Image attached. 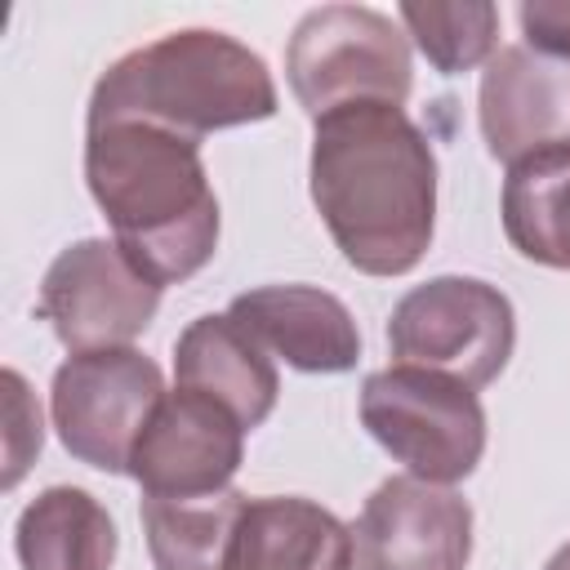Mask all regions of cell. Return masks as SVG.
Segmentation results:
<instances>
[{"instance_id": "6da1fadb", "label": "cell", "mask_w": 570, "mask_h": 570, "mask_svg": "<svg viewBox=\"0 0 570 570\" xmlns=\"http://www.w3.org/2000/svg\"><path fill=\"white\" fill-rule=\"evenodd\" d=\"M312 205L365 276H405L436 227L432 138L392 102H352L312 120Z\"/></svg>"}, {"instance_id": "7a4b0ae2", "label": "cell", "mask_w": 570, "mask_h": 570, "mask_svg": "<svg viewBox=\"0 0 570 570\" xmlns=\"http://www.w3.org/2000/svg\"><path fill=\"white\" fill-rule=\"evenodd\" d=\"M85 183L120 254L160 289L214 258L218 196L200 142L147 120L85 125Z\"/></svg>"}, {"instance_id": "3957f363", "label": "cell", "mask_w": 570, "mask_h": 570, "mask_svg": "<svg viewBox=\"0 0 570 570\" xmlns=\"http://www.w3.org/2000/svg\"><path fill=\"white\" fill-rule=\"evenodd\" d=\"M276 102V80L249 45L214 27H183L116 58L89 94L85 125L147 120L200 142L218 129L272 120Z\"/></svg>"}, {"instance_id": "277c9868", "label": "cell", "mask_w": 570, "mask_h": 570, "mask_svg": "<svg viewBox=\"0 0 570 570\" xmlns=\"http://www.w3.org/2000/svg\"><path fill=\"white\" fill-rule=\"evenodd\" d=\"M285 80L312 120L352 102L401 107L414 85L410 36L370 4L307 9L285 45Z\"/></svg>"}, {"instance_id": "5b68a950", "label": "cell", "mask_w": 570, "mask_h": 570, "mask_svg": "<svg viewBox=\"0 0 570 570\" xmlns=\"http://www.w3.org/2000/svg\"><path fill=\"white\" fill-rule=\"evenodd\" d=\"M361 428L419 481L454 485L485 454L481 396L419 365H387L361 383Z\"/></svg>"}, {"instance_id": "8992f818", "label": "cell", "mask_w": 570, "mask_h": 570, "mask_svg": "<svg viewBox=\"0 0 570 570\" xmlns=\"http://www.w3.org/2000/svg\"><path fill=\"white\" fill-rule=\"evenodd\" d=\"M392 365H419L468 383H494L517 347L512 298L481 276H432L387 316Z\"/></svg>"}, {"instance_id": "52a82bcc", "label": "cell", "mask_w": 570, "mask_h": 570, "mask_svg": "<svg viewBox=\"0 0 570 570\" xmlns=\"http://www.w3.org/2000/svg\"><path fill=\"white\" fill-rule=\"evenodd\" d=\"M165 396L160 365L138 347L71 352L53 370L49 414L62 450L98 472L129 476L134 445Z\"/></svg>"}, {"instance_id": "ba28073f", "label": "cell", "mask_w": 570, "mask_h": 570, "mask_svg": "<svg viewBox=\"0 0 570 570\" xmlns=\"http://www.w3.org/2000/svg\"><path fill=\"white\" fill-rule=\"evenodd\" d=\"M160 285L147 281L116 240L85 236L45 267L36 316L49 321L67 352L129 347L156 316Z\"/></svg>"}, {"instance_id": "9c48e42d", "label": "cell", "mask_w": 570, "mask_h": 570, "mask_svg": "<svg viewBox=\"0 0 570 570\" xmlns=\"http://www.w3.org/2000/svg\"><path fill=\"white\" fill-rule=\"evenodd\" d=\"M468 557V499L410 472L387 476L352 521V570H463Z\"/></svg>"}, {"instance_id": "30bf717a", "label": "cell", "mask_w": 570, "mask_h": 570, "mask_svg": "<svg viewBox=\"0 0 570 570\" xmlns=\"http://www.w3.org/2000/svg\"><path fill=\"white\" fill-rule=\"evenodd\" d=\"M240 459L245 423L218 401L174 387L151 410L134 445L129 476L138 481L142 499H196L227 490Z\"/></svg>"}, {"instance_id": "8fae6325", "label": "cell", "mask_w": 570, "mask_h": 570, "mask_svg": "<svg viewBox=\"0 0 570 570\" xmlns=\"http://www.w3.org/2000/svg\"><path fill=\"white\" fill-rule=\"evenodd\" d=\"M485 151L503 165L570 147V62L530 45H503L476 89Z\"/></svg>"}, {"instance_id": "7c38bea8", "label": "cell", "mask_w": 570, "mask_h": 570, "mask_svg": "<svg viewBox=\"0 0 570 570\" xmlns=\"http://www.w3.org/2000/svg\"><path fill=\"white\" fill-rule=\"evenodd\" d=\"M227 316L298 374H347L361 361V330L347 303L321 285H258L236 294Z\"/></svg>"}, {"instance_id": "4fadbf2b", "label": "cell", "mask_w": 570, "mask_h": 570, "mask_svg": "<svg viewBox=\"0 0 570 570\" xmlns=\"http://www.w3.org/2000/svg\"><path fill=\"white\" fill-rule=\"evenodd\" d=\"M174 379H178V387L200 392V396L218 401L223 410H232L245 423V432L267 423V414L276 410V396H281L272 356L227 312L196 316L178 334Z\"/></svg>"}, {"instance_id": "5bb4252c", "label": "cell", "mask_w": 570, "mask_h": 570, "mask_svg": "<svg viewBox=\"0 0 570 570\" xmlns=\"http://www.w3.org/2000/svg\"><path fill=\"white\" fill-rule=\"evenodd\" d=\"M232 570H352V525L303 494H258L240 512Z\"/></svg>"}, {"instance_id": "9a60e30c", "label": "cell", "mask_w": 570, "mask_h": 570, "mask_svg": "<svg viewBox=\"0 0 570 570\" xmlns=\"http://www.w3.org/2000/svg\"><path fill=\"white\" fill-rule=\"evenodd\" d=\"M13 552L22 570H111L120 534L89 490L49 485L18 512Z\"/></svg>"}, {"instance_id": "2e32d148", "label": "cell", "mask_w": 570, "mask_h": 570, "mask_svg": "<svg viewBox=\"0 0 570 570\" xmlns=\"http://www.w3.org/2000/svg\"><path fill=\"white\" fill-rule=\"evenodd\" d=\"M499 214L521 258L570 272V147L508 165Z\"/></svg>"}, {"instance_id": "e0dca14e", "label": "cell", "mask_w": 570, "mask_h": 570, "mask_svg": "<svg viewBox=\"0 0 570 570\" xmlns=\"http://www.w3.org/2000/svg\"><path fill=\"white\" fill-rule=\"evenodd\" d=\"M249 494L218 490L196 499H142V534L156 570H232L236 530Z\"/></svg>"}, {"instance_id": "ac0fdd59", "label": "cell", "mask_w": 570, "mask_h": 570, "mask_svg": "<svg viewBox=\"0 0 570 570\" xmlns=\"http://www.w3.org/2000/svg\"><path fill=\"white\" fill-rule=\"evenodd\" d=\"M396 13L414 36L419 53L441 76H463L499 53V9L490 0H454V4L401 0Z\"/></svg>"}, {"instance_id": "d6986e66", "label": "cell", "mask_w": 570, "mask_h": 570, "mask_svg": "<svg viewBox=\"0 0 570 570\" xmlns=\"http://www.w3.org/2000/svg\"><path fill=\"white\" fill-rule=\"evenodd\" d=\"M4 387H9V472H4V490H13L27 472V463L40 454L45 428H40V405L27 392V379L18 370H4Z\"/></svg>"}, {"instance_id": "ffe728a7", "label": "cell", "mask_w": 570, "mask_h": 570, "mask_svg": "<svg viewBox=\"0 0 570 570\" xmlns=\"http://www.w3.org/2000/svg\"><path fill=\"white\" fill-rule=\"evenodd\" d=\"M517 22L530 49L570 62V0H525L517 9Z\"/></svg>"}, {"instance_id": "44dd1931", "label": "cell", "mask_w": 570, "mask_h": 570, "mask_svg": "<svg viewBox=\"0 0 570 570\" xmlns=\"http://www.w3.org/2000/svg\"><path fill=\"white\" fill-rule=\"evenodd\" d=\"M543 570H570V543H561L552 557H548V566Z\"/></svg>"}]
</instances>
